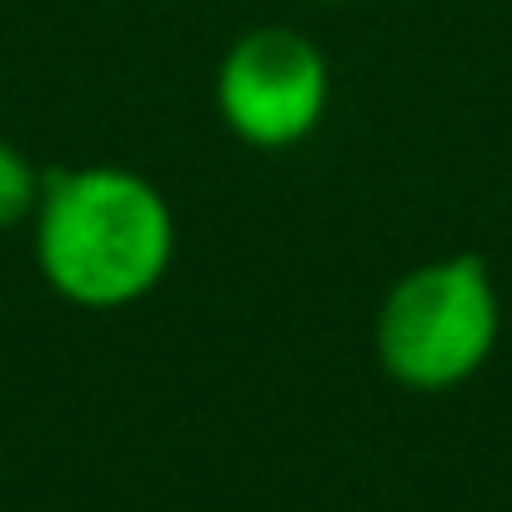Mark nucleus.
I'll return each mask as SVG.
<instances>
[{
  "instance_id": "1",
  "label": "nucleus",
  "mask_w": 512,
  "mask_h": 512,
  "mask_svg": "<svg viewBox=\"0 0 512 512\" xmlns=\"http://www.w3.org/2000/svg\"><path fill=\"white\" fill-rule=\"evenodd\" d=\"M31 251L61 302L81 312H121L166 282L176 211L161 186L131 166H56L41 176Z\"/></svg>"
},
{
  "instance_id": "2",
  "label": "nucleus",
  "mask_w": 512,
  "mask_h": 512,
  "mask_svg": "<svg viewBox=\"0 0 512 512\" xmlns=\"http://www.w3.org/2000/svg\"><path fill=\"white\" fill-rule=\"evenodd\" d=\"M502 337V297L482 256L452 251L402 272L372 322L382 372L407 392H452L472 382Z\"/></svg>"
},
{
  "instance_id": "3",
  "label": "nucleus",
  "mask_w": 512,
  "mask_h": 512,
  "mask_svg": "<svg viewBox=\"0 0 512 512\" xmlns=\"http://www.w3.org/2000/svg\"><path fill=\"white\" fill-rule=\"evenodd\" d=\"M327 101L332 66L322 46L292 26L241 31L216 66V116L256 151L302 146L322 126Z\"/></svg>"
},
{
  "instance_id": "5",
  "label": "nucleus",
  "mask_w": 512,
  "mask_h": 512,
  "mask_svg": "<svg viewBox=\"0 0 512 512\" xmlns=\"http://www.w3.org/2000/svg\"><path fill=\"white\" fill-rule=\"evenodd\" d=\"M317 6H347V0H317Z\"/></svg>"
},
{
  "instance_id": "4",
  "label": "nucleus",
  "mask_w": 512,
  "mask_h": 512,
  "mask_svg": "<svg viewBox=\"0 0 512 512\" xmlns=\"http://www.w3.org/2000/svg\"><path fill=\"white\" fill-rule=\"evenodd\" d=\"M41 176L46 171H36V161L16 141H0V231L31 221L41 201Z\"/></svg>"
}]
</instances>
